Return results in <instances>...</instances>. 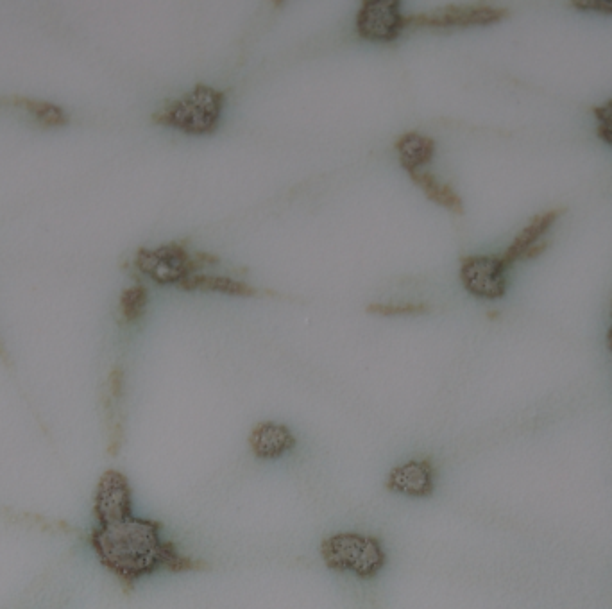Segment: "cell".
Segmentation results:
<instances>
[{
	"instance_id": "cell-14",
	"label": "cell",
	"mask_w": 612,
	"mask_h": 609,
	"mask_svg": "<svg viewBox=\"0 0 612 609\" xmlns=\"http://www.w3.org/2000/svg\"><path fill=\"white\" fill-rule=\"evenodd\" d=\"M2 103L15 104V106H24V110L31 113L34 119L38 122H42L43 126H61L67 122V115L65 112L54 106V104L42 103V101H33V99H9V101H2Z\"/></svg>"
},
{
	"instance_id": "cell-4",
	"label": "cell",
	"mask_w": 612,
	"mask_h": 609,
	"mask_svg": "<svg viewBox=\"0 0 612 609\" xmlns=\"http://www.w3.org/2000/svg\"><path fill=\"white\" fill-rule=\"evenodd\" d=\"M219 257L210 253H190L181 242H170L154 249H138L135 266L142 275L149 276L158 285L183 284L197 275L204 266L217 264Z\"/></svg>"
},
{
	"instance_id": "cell-15",
	"label": "cell",
	"mask_w": 612,
	"mask_h": 609,
	"mask_svg": "<svg viewBox=\"0 0 612 609\" xmlns=\"http://www.w3.org/2000/svg\"><path fill=\"white\" fill-rule=\"evenodd\" d=\"M149 303V292L144 285H133L120 296V314L126 323H136L142 318Z\"/></svg>"
},
{
	"instance_id": "cell-7",
	"label": "cell",
	"mask_w": 612,
	"mask_h": 609,
	"mask_svg": "<svg viewBox=\"0 0 612 609\" xmlns=\"http://www.w3.org/2000/svg\"><path fill=\"white\" fill-rule=\"evenodd\" d=\"M509 17L505 8L493 6H448L437 9L432 13H421L407 17V26L435 27V29H448V27L491 26L502 22Z\"/></svg>"
},
{
	"instance_id": "cell-8",
	"label": "cell",
	"mask_w": 612,
	"mask_h": 609,
	"mask_svg": "<svg viewBox=\"0 0 612 609\" xmlns=\"http://www.w3.org/2000/svg\"><path fill=\"white\" fill-rule=\"evenodd\" d=\"M387 489L410 498H428L435 491V468L430 459H412L392 468Z\"/></svg>"
},
{
	"instance_id": "cell-19",
	"label": "cell",
	"mask_w": 612,
	"mask_h": 609,
	"mask_svg": "<svg viewBox=\"0 0 612 609\" xmlns=\"http://www.w3.org/2000/svg\"><path fill=\"white\" fill-rule=\"evenodd\" d=\"M607 343H609V348H611V352H612V325H611V330H609V335H607Z\"/></svg>"
},
{
	"instance_id": "cell-10",
	"label": "cell",
	"mask_w": 612,
	"mask_h": 609,
	"mask_svg": "<svg viewBox=\"0 0 612 609\" xmlns=\"http://www.w3.org/2000/svg\"><path fill=\"white\" fill-rule=\"evenodd\" d=\"M564 212H566L564 208H553V210H548V212L534 217L528 223L527 228H523V232L519 233L518 237L514 239L509 248L505 249V253H502L503 262L512 267L519 260H525L528 249L534 248L539 242H543L544 235L550 232V228L559 221V217L564 215Z\"/></svg>"
},
{
	"instance_id": "cell-1",
	"label": "cell",
	"mask_w": 612,
	"mask_h": 609,
	"mask_svg": "<svg viewBox=\"0 0 612 609\" xmlns=\"http://www.w3.org/2000/svg\"><path fill=\"white\" fill-rule=\"evenodd\" d=\"M95 525L90 545L102 567L119 579L126 592L158 572H203L208 563L183 554L163 538V525L133 513L129 481L120 472L104 473L97 484Z\"/></svg>"
},
{
	"instance_id": "cell-11",
	"label": "cell",
	"mask_w": 612,
	"mask_h": 609,
	"mask_svg": "<svg viewBox=\"0 0 612 609\" xmlns=\"http://www.w3.org/2000/svg\"><path fill=\"white\" fill-rule=\"evenodd\" d=\"M394 149L400 155L401 167L410 172L423 171V167L434 160V138L425 137L421 133H405L394 142Z\"/></svg>"
},
{
	"instance_id": "cell-12",
	"label": "cell",
	"mask_w": 612,
	"mask_h": 609,
	"mask_svg": "<svg viewBox=\"0 0 612 609\" xmlns=\"http://www.w3.org/2000/svg\"><path fill=\"white\" fill-rule=\"evenodd\" d=\"M179 289L183 291H204V292H221L228 296H240V298H249L256 296L255 287L233 280L228 276H212V275H192L187 278L183 284H179Z\"/></svg>"
},
{
	"instance_id": "cell-5",
	"label": "cell",
	"mask_w": 612,
	"mask_h": 609,
	"mask_svg": "<svg viewBox=\"0 0 612 609\" xmlns=\"http://www.w3.org/2000/svg\"><path fill=\"white\" fill-rule=\"evenodd\" d=\"M502 255H469L460 260V282L482 300H500L507 292V271Z\"/></svg>"
},
{
	"instance_id": "cell-17",
	"label": "cell",
	"mask_w": 612,
	"mask_h": 609,
	"mask_svg": "<svg viewBox=\"0 0 612 609\" xmlns=\"http://www.w3.org/2000/svg\"><path fill=\"white\" fill-rule=\"evenodd\" d=\"M595 117L598 121V137L612 146V99L595 108Z\"/></svg>"
},
{
	"instance_id": "cell-18",
	"label": "cell",
	"mask_w": 612,
	"mask_h": 609,
	"mask_svg": "<svg viewBox=\"0 0 612 609\" xmlns=\"http://www.w3.org/2000/svg\"><path fill=\"white\" fill-rule=\"evenodd\" d=\"M571 8L582 9V11H598L605 15H612V2H596V0H587V2H570Z\"/></svg>"
},
{
	"instance_id": "cell-16",
	"label": "cell",
	"mask_w": 612,
	"mask_h": 609,
	"mask_svg": "<svg viewBox=\"0 0 612 609\" xmlns=\"http://www.w3.org/2000/svg\"><path fill=\"white\" fill-rule=\"evenodd\" d=\"M425 303H371L367 307L369 314L383 316V318H394V316H419L428 312Z\"/></svg>"
},
{
	"instance_id": "cell-6",
	"label": "cell",
	"mask_w": 612,
	"mask_h": 609,
	"mask_svg": "<svg viewBox=\"0 0 612 609\" xmlns=\"http://www.w3.org/2000/svg\"><path fill=\"white\" fill-rule=\"evenodd\" d=\"M407 27L398 0H366L357 15L358 35L371 42H394Z\"/></svg>"
},
{
	"instance_id": "cell-9",
	"label": "cell",
	"mask_w": 612,
	"mask_h": 609,
	"mask_svg": "<svg viewBox=\"0 0 612 609\" xmlns=\"http://www.w3.org/2000/svg\"><path fill=\"white\" fill-rule=\"evenodd\" d=\"M296 447V438L292 430L281 423L264 421L258 423L249 434V448L256 459L276 461L289 454Z\"/></svg>"
},
{
	"instance_id": "cell-13",
	"label": "cell",
	"mask_w": 612,
	"mask_h": 609,
	"mask_svg": "<svg viewBox=\"0 0 612 609\" xmlns=\"http://www.w3.org/2000/svg\"><path fill=\"white\" fill-rule=\"evenodd\" d=\"M408 176H410V180L416 183L419 189L425 192L426 198L430 199V201L448 208V210L455 212V214H462L464 212L462 199H460L459 194L455 190L451 189L448 183H441V181L435 178L434 174L426 171L410 172Z\"/></svg>"
},
{
	"instance_id": "cell-2",
	"label": "cell",
	"mask_w": 612,
	"mask_h": 609,
	"mask_svg": "<svg viewBox=\"0 0 612 609\" xmlns=\"http://www.w3.org/2000/svg\"><path fill=\"white\" fill-rule=\"evenodd\" d=\"M226 94L212 86L197 85L192 92L165 104L153 121L185 135H212L221 124Z\"/></svg>"
},
{
	"instance_id": "cell-3",
	"label": "cell",
	"mask_w": 612,
	"mask_h": 609,
	"mask_svg": "<svg viewBox=\"0 0 612 609\" xmlns=\"http://www.w3.org/2000/svg\"><path fill=\"white\" fill-rule=\"evenodd\" d=\"M321 558L333 572L357 575L366 581L374 579L387 565L382 541L360 532H339L324 538Z\"/></svg>"
}]
</instances>
